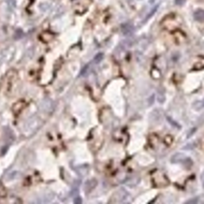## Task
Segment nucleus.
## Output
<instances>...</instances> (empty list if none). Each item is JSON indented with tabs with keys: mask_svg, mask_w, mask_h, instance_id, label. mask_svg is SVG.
Wrapping results in <instances>:
<instances>
[{
	"mask_svg": "<svg viewBox=\"0 0 204 204\" xmlns=\"http://www.w3.org/2000/svg\"><path fill=\"white\" fill-rule=\"evenodd\" d=\"M39 126H40V120H39L38 118H31L30 120H28L27 123H26V125H25V130L27 129L28 131H30V132H33L34 130H37L39 128Z\"/></svg>",
	"mask_w": 204,
	"mask_h": 204,
	"instance_id": "nucleus-1",
	"label": "nucleus"
},
{
	"mask_svg": "<svg viewBox=\"0 0 204 204\" xmlns=\"http://www.w3.org/2000/svg\"><path fill=\"white\" fill-rule=\"evenodd\" d=\"M184 160H185V158H184V155H182V154H175V155L171 158V161H172L173 163H179V162L184 161Z\"/></svg>",
	"mask_w": 204,
	"mask_h": 204,
	"instance_id": "nucleus-2",
	"label": "nucleus"
},
{
	"mask_svg": "<svg viewBox=\"0 0 204 204\" xmlns=\"http://www.w3.org/2000/svg\"><path fill=\"white\" fill-rule=\"evenodd\" d=\"M96 183L97 182L95 181V179H89V181L85 184V190L86 191H88V192L92 191V190L94 189L95 186H96Z\"/></svg>",
	"mask_w": 204,
	"mask_h": 204,
	"instance_id": "nucleus-3",
	"label": "nucleus"
},
{
	"mask_svg": "<svg viewBox=\"0 0 204 204\" xmlns=\"http://www.w3.org/2000/svg\"><path fill=\"white\" fill-rule=\"evenodd\" d=\"M194 18H196L197 21L203 22L204 21V11L203 10H197L196 12H194Z\"/></svg>",
	"mask_w": 204,
	"mask_h": 204,
	"instance_id": "nucleus-4",
	"label": "nucleus"
},
{
	"mask_svg": "<svg viewBox=\"0 0 204 204\" xmlns=\"http://www.w3.org/2000/svg\"><path fill=\"white\" fill-rule=\"evenodd\" d=\"M196 104H199V106H196V110H201V108H204V99L201 102H197Z\"/></svg>",
	"mask_w": 204,
	"mask_h": 204,
	"instance_id": "nucleus-5",
	"label": "nucleus"
},
{
	"mask_svg": "<svg viewBox=\"0 0 204 204\" xmlns=\"http://www.w3.org/2000/svg\"><path fill=\"white\" fill-rule=\"evenodd\" d=\"M102 58V54L100 53V54H98V56H97L96 58H95V61H99V60H100Z\"/></svg>",
	"mask_w": 204,
	"mask_h": 204,
	"instance_id": "nucleus-6",
	"label": "nucleus"
},
{
	"mask_svg": "<svg viewBox=\"0 0 204 204\" xmlns=\"http://www.w3.org/2000/svg\"><path fill=\"white\" fill-rule=\"evenodd\" d=\"M201 179H202V183L204 184V172H203V174H202V176H201Z\"/></svg>",
	"mask_w": 204,
	"mask_h": 204,
	"instance_id": "nucleus-7",
	"label": "nucleus"
}]
</instances>
